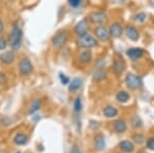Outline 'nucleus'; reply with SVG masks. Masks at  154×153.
Segmentation results:
<instances>
[{
  "instance_id": "nucleus-1",
  "label": "nucleus",
  "mask_w": 154,
  "mask_h": 153,
  "mask_svg": "<svg viewBox=\"0 0 154 153\" xmlns=\"http://www.w3.org/2000/svg\"><path fill=\"white\" fill-rule=\"evenodd\" d=\"M22 40H23V31L18 24H14L8 36V44L12 50L16 51L21 48Z\"/></svg>"
},
{
  "instance_id": "nucleus-2",
  "label": "nucleus",
  "mask_w": 154,
  "mask_h": 153,
  "mask_svg": "<svg viewBox=\"0 0 154 153\" xmlns=\"http://www.w3.org/2000/svg\"><path fill=\"white\" fill-rule=\"evenodd\" d=\"M68 40V33L66 30H59L51 38V43H53L54 48L56 49H62L64 45L66 44Z\"/></svg>"
},
{
  "instance_id": "nucleus-3",
  "label": "nucleus",
  "mask_w": 154,
  "mask_h": 153,
  "mask_svg": "<svg viewBox=\"0 0 154 153\" xmlns=\"http://www.w3.org/2000/svg\"><path fill=\"white\" fill-rule=\"evenodd\" d=\"M125 85L128 90H136L138 88H140L143 85V80L140 76H137L134 73H128L126 74L125 79Z\"/></svg>"
},
{
  "instance_id": "nucleus-4",
  "label": "nucleus",
  "mask_w": 154,
  "mask_h": 153,
  "mask_svg": "<svg viewBox=\"0 0 154 153\" xmlns=\"http://www.w3.org/2000/svg\"><path fill=\"white\" fill-rule=\"evenodd\" d=\"M76 44L80 48H91L98 45V41L94 36L86 34L82 37H79L76 41Z\"/></svg>"
},
{
  "instance_id": "nucleus-5",
  "label": "nucleus",
  "mask_w": 154,
  "mask_h": 153,
  "mask_svg": "<svg viewBox=\"0 0 154 153\" xmlns=\"http://www.w3.org/2000/svg\"><path fill=\"white\" fill-rule=\"evenodd\" d=\"M19 71L22 76L31 75L32 72H33V64H32V62L29 60V58L25 57V58H23L21 61H20Z\"/></svg>"
},
{
  "instance_id": "nucleus-6",
  "label": "nucleus",
  "mask_w": 154,
  "mask_h": 153,
  "mask_svg": "<svg viewBox=\"0 0 154 153\" xmlns=\"http://www.w3.org/2000/svg\"><path fill=\"white\" fill-rule=\"evenodd\" d=\"M88 20L91 24L103 25L108 22V14L105 11H94L88 16Z\"/></svg>"
},
{
  "instance_id": "nucleus-7",
  "label": "nucleus",
  "mask_w": 154,
  "mask_h": 153,
  "mask_svg": "<svg viewBox=\"0 0 154 153\" xmlns=\"http://www.w3.org/2000/svg\"><path fill=\"white\" fill-rule=\"evenodd\" d=\"M74 32L78 37H82L86 34H88V22L86 19L80 20L75 27H74Z\"/></svg>"
},
{
  "instance_id": "nucleus-8",
  "label": "nucleus",
  "mask_w": 154,
  "mask_h": 153,
  "mask_svg": "<svg viewBox=\"0 0 154 153\" xmlns=\"http://www.w3.org/2000/svg\"><path fill=\"white\" fill-rule=\"evenodd\" d=\"M95 35L97 36V38L100 41H103V42H106L110 39V33H109V30L106 28L103 25H99L95 28Z\"/></svg>"
},
{
  "instance_id": "nucleus-9",
  "label": "nucleus",
  "mask_w": 154,
  "mask_h": 153,
  "mask_svg": "<svg viewBox=\"0 0 154 153\" xmlns=\"http://www.w3.org/2000/svg\"><path fill=\"white\" fill-rule=\"evenodd\" d=\"M143 55H144V50L141 47H131L126 50V56L130 58V60L134 62L140 60L143 57Z\"/></svg>"
},
{
  "instance_id": "nucleus-10",
  "label": "nucleus",
  "mask_w": 154,
  "mask_h": 153,
  "mask_svg": "<svg viewBox=\"0 0 154 153\" xmlns=\"http://www.w3.org/2000/svg\"><path fill=\"white\" fill-rule=\"evenodd\" d=\"M126 68V64L123 59L119 58V59H115L113 62V66H112V69H113V72L116 74V75H120L121 73L125 72Z\"/></svg>"
},
{
  "instance_id": "nucleus-11",
  "label": "nucleus",
  "mask_w": 154,
  "mask_h": 153,
  "mask_svg": "<svg viewBox=\"0 0 154 153\" xmlns=\"http://www.w3.org/2000/svg\"><path fill=\"white\" fill-rule=\"evenodd\" d=\"M122 27L120 26V24L118 23H113L110 25V28H109V33H110V36L113 37V38H119L121 35H122Z\"/></svg>"
},
{
  "instance_id": "nucleus-12",
  "label": "nucleus",
  "mask_w": 154,
  "mask_h": 153,
  "mask_svg": "<svg viewBox=\"0 0 154 153\" xmlns=\"http://www.w3.org/2000/svg\"><path fill=\"white\" fill-rule=\"evenodd\" d=\"M14 61V54L11 50L4 51L1 56H0V62L4 65H11Z\"/></svg>"
},
{
  "instance_id": "nucleus-13",
  "label": "nucleus",
  "mask_w": 154,
  "mask_h": 153,
  "mask_svg": "<svg viewBox=\"0 0 154 153\" xmlns=\"http://www.w3.org/2000/svg\"><path fill=\"white\" fill-rule=\"evenodd\" d=\"M125 35L128 39H131V40H133V41H137L139 38H140V33H139V31L133 26L126 27L125 28Z\"/></svg>"
},
{
  "instance_id": "nucleus-14",
  "label": "nucleus",
  "mask_w": 154,
  "mask_h": 153,
  "mask_svg": "<svg viewBox=\"0 0 154 153\" xmlns=\"http://www.w3.org/2000/svg\"><path fill=\"white\" fill-rule=\"evenodd\" d=\"M106 77H107V72L104 67H98L93 75V79L97 81V82H100V81L104 80Z\"/></svg>"
},
{
  "instance_id": "nucleus-15",
  "label": "nucleus",
  "mask_w": 154,
  "mask_h": 153,
  "mask_svg": "<svg viewBox=\"0 0 154 153\" xmlns=\"http://www.w3.org/2000/svg\"><path fill=\"white\" fill-rule=\"evenodd\" d=\"M78 60L80 63L84 64V65H85V64H88L89 62L93 60V54H91V51L88 50V49L81 51L78 56Z\"/></svg>"
},
{
  "instance_id": "nucleus-16",
  "label": "nucleus",
  "mask_w": 154,
  "mask_h": 153,
  "mask_svg": "<svg viewBox=\"0 0 154 153\" xmlns=\"http://www.w3.org/2000/svg\"><path fill=\"white\" fill-rule=\"evenodd\" d=\"M119 148L125 153H131L135 150V145L128 140H125V141H121L119 143Z\"/></svg>"
},
{
  "instance_id": "nucleus-17",
  "label": "nucleus",
  "mask_w": 154,
  "mask_h": 153,
  "mask_svg": "<svg viewBox=\"0 0 154 153\" xmlns=\"http://www.w3.org/2000/svg\"><path fill=\"white\" fill-rule=\"evenodd\" d=\"M103 114L107 118H113L118 115V110L113 106H107V107L104 108Z\"/></svg>"
},
{
  "instance_id": "nucleus-18",
  "label": "nucleus",
  "mask_w": 154,
  "mask_h": 153,
  "mask_svg": "<svg viewBox=\"0 0 154 153\" xmlns=\"http://www.w3.org/2000/svg\"><path fill=\"white\" fill-rule=\"evenodd\" d=\"M113 127H114V130H115L116 133H118V134H122V133H125L126 129H128L125 121V120H121V119L115 120Z\"/></svg>"
},
{
  "instance_id": "nucleus-19",
  "label": "nucleus",
  "mask_w": 154,
  "mask_h": 153,
  "mask_svg": "<svg viewBox=\"0 0 154 153\" xmlns=\"http://www.w3.org/2000/svg\"><path fill=\"white\" fill-rule=\"evenodd\" d=\"M81 85H82V80L80 78H74L69 83V90L70 92H76L81 87Z\"/></svg>"
},
{
  "instance_id": "nucleus-20",
  "label": "nucleus",
  "mask_w": 154,
  "mask_h": 153,
  "mask_svg": "<svg viewBox=\"0 0 154 153\" xmlns=\"http://www.w3.org/2000/svg\"><path fill=\"white\" fill-rule=\"evenodd\" d=\"M106 146V143H105V139H104V137L102 135H99L97 136L95 138V147L97 150H99V151H101V150H103L104 148Z\"/></svg>"
},
{
  "instance_id": "nucleus-21",
  "label": "nucleus",
  "mask_w": 154,
  "mask_h": 153,
  "mask_svg": "<svg viewBox=\"0 0 154 153\" xmlns=\"http://www.w3.org/2000/svg\"><path fill=\"white\" fill-rule=\"evenodd\" d=\"M116 100H117L119 103L123 104V103L128 102V100H130V95L126 92H125V90H120V92H118L117 95H116Z\"/></svg>"
},
{
  "instance_id": "nucleus-22",
  "label": "nucleus",
  "mask_w": 154,
  "mask_h": 153,
  "mask_svg": "<svg viewBox=\"0 0 154 153\" xmlns=\"http://www.w3.org/2000/svg\"><path fill=\"white\" fill-rule=\"evenodd\" d=\"M27 142H28V137L25 134H18L14 137V143H16L17 145L22 146V145L27 144Z\"/></svg>"
},
{
  "instance_id": "nucleus-23",
  "label": "nucleus",
  "mask_w": 154,
  "mask_h": 153,
  "mask_svg": "<svg viewBox=\"0 0 154 153\" xmlns=\"http://www.w3.org/2000/svg\"><path fill=\"white\" fill-rule=\"evenodd\" d=\"M40 107H41V100L40 99H36V100H34L33 102H32L31 106H30L29 113L30 114H33V113H35L36 111H38L40 109Z\"/></svg>"
},
{
  "instance_id": "nucleus-24",
  "label": "nucleus",
  "mask_w": 154,
  "mask_h": 153,
  "mask_svg": "<svg viewBox=\"0 0 154 153\" xmlns=\"http://www.w3.org/2000/svg\"><path fill=\"white\" fill-rule=\"evenodd\" d=\"M131 125H133V127H135V129H140V127H143V122L140 117L135 116L131 119Z\"/></svg>"
},
{
  "instance_id": "nucleus-25",
  "label": "nucleus",
  "mask_w": 154,
  "mask_h": 153,
  "mask_svg": "<svg viewBox=\"0 0 154 153\" xmlns=\"http://www.w3.org/2000/svg\"><path fill=\"white\" fill-rule=\"evenodd\" d=\"M74 111L75 112H80L82 110V102H81V99L80 98H76L75 101H74Z\"/></svg>"
},
{
  "instance_id": "nucleus-26",
  "label": "nucleus",
  "mask_w": 154,
  "mask_h": 153,
  "mask_svg": "<svg viewBox=\"0 0 154 153\" xmlns=\"http://www.w3.org/2000/svg\"><path fill=\"white\" fill-rule=\"evenodd\" d=\"M146 19H147V14L145 12H139V14H137L135 16V18H134V20L136 22H138V23H143Z\"/></svg>"
},
{
  "instance_id": "nucleus-27",
  "label": "nucleus",
  "mask_w": 154,
  "mask_h": 153,
  "mask_svg": "<svg viewBox=\"0 0 154 153\" xmlns=\"http://www.w3.org/2000/svg\"><path fill=\"white\" fill-rule=\"evenodd\" d=\"M68 4L73 8H76L81 4V0H68Z\"/></svg>"
},
{
  "instance_id": "nucleus-28",
  "label": "nucleus",
  "mask_w": 154,
  "mask_h": 153,
  "mask_svg": "<svg viewBox=\"0 0 154 153\" xmlns=\"http://www.w3.org/2000/svg\"><path fill=\"white\" fill-rule=\"evenodd\" d=\"M134 140H135L136 143H138V144H143L144 141H145V138H144L143 135H135L134 136Z\"/></svg>"
},
{
  "instance_id": "nucleus-29",
  "label": "nucleus",
  "mask_w": 154,
  "mask_h": 153,
  "mask_svg": "<svg viewBox=\"0 0 154 153\" xmlns=\"http://www.w3.org/2000/svg\"><path fill=\"white\" fill-rule=\"evenodd\" d=\"M60 79H61L63 84H68V83H70V79H69V77H67L65 74H63V73H60Z\"/></svg>"
},
{
  "instance_id": "nucleus-30",
  "label": "nucleus",
  "mask_w": 154,
  "mask_h": 153,
  "mask_svg": "<svg viewBox=\"0 0 154 153\" xmlns=\"http://www.w3.org/2000/svg\"><path fill=\"white\" fill-rule=\"evenodd\" d=\"M7 46V41L5 38L0 37V50H4Z\"/></svg>"
},
{
  "instance_id": "nucleus-31",
  "label": "nucleus",
  "mask_w": 154,
  "mask_h": 153,
  "mask_svg": "<svg viewBox=\"0 0 154 153\" xmlns=\"http://www.w3.org/2000/svg\"><path fill=\"white\" fill-rule=\"evenodd\" d=\"M7 83V77L4 73L0 72V85H4Z\"/></svg>"
},
{
  "instance_id": "nucleus-32",
  "label": "nucleus",
  "mask_w": 154,
  "mask_h": 153,
  "mask_svg": "<svg viewBox=\"0 0 154 153\" xmlns=\"http://www.w3.org/2000/svg\"><path fill=\"white\" fill-rule=\"evenodd\" d=\"M147 147L150 150H154V138H150L147 141Z\"/></svg>"
},
{
  "instance_id": "nucleus-33",
  "label": "nucleus",
  "mask_w": 154,
  "mask_h": 153,
  "mask_svg": "<svg viewBox=\"0 0 154 153\" xmlns=\"http://www.w3.org/2000/svg\"><path fill=\"white\" fill-rule=\"evenodd\" d=\"M70 153H81V151L79 150V148L77 147L76 145H74V146H72V147H71Z\"/></svg>"
},
{
  "instance_id": "nucleus-34",
  "label": "nucleus",
  "mask_w": 154,
  "mask_h": 153,
  "mask_svg": "<svg viewBox=\"0 0 154 153\" xmlns=\"http://www.w3.org/2000/svg\"><path fill=\"white\" fill-rule=\"evenodd\" d=\"M3 30H4V23H3V21L0 19V34L3 32Z\"/></svg>"
},
{
  "instance_id": "nucleus-35",
  "label": "nucleus",
  "mask_w": 154,
  "mask_h": 153,
  "mask_svg": "<svg viewBox=\"0 0 154 153\" xmlns=\"http://www.w3.org/2000/svg\"><path fill=\"white\" fill-rule=\"evenodd\" d=\"M7 2H14V1H16V0H6Z\"/></svg>"
},
{
  "instance_id": "nucleus-36",
  "label": "nucleus",
  "mask_w": 154,
  "mask_h": 153,
  "mask_svg": "<svg viewBox=\"0 0 154 153\" xmlns=\"http://www.w3.org/2000/svg\"><path fill=\"white\" fill-rule=\"evenodd\" d=\"M121 1H125V0H121Z\"/></svg>"
},
{
  "instance_id": "nucleus-37",
  "label": "nucleus",
  "mask_w": 154,
  "mask_h": 153,
  "mask_svg": "<svg viewBox=\"0 0 154 153\" xmlns=\"http://www.w3.org/2000/svg\"><path fill=\"white\" fill-rule=\"evenodd\" d=\"M153 24H154V20H153Z\"/></svg>"
},
{
  "instance_id": "nucleus-38",
  "label": "nucleus",
  "mask_w": 154,
  "mask_h": 153,
  "mask_svg": "<svg viewBox=\"0 0 154 153\" xmlns=\"http://www.w3.org/2000/svg\"><path fill=\"white\" fill-rule=\"evenodd\" d=\"M18 153H21V152H18Z\"/></svg>"
}]
</instances>
